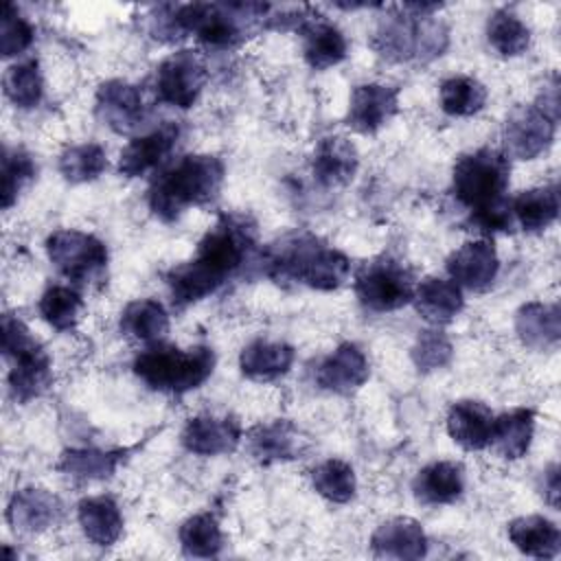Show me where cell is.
<instances>
[{
  "label": "cell",
  "instance_id": "obj_1",
  "mask_svg": "<svg viewBox=\"0 0 561 561\" xmlns=\"http://www.w3.org/2000/svg\"><path fill=\"white\" fill-rule=\"evenodd\" d=\"M254 243L256 224L248 215H221L197 243L195 256L164 274L173 305L184 309L215 294L243 267Z\"/></svg>",
  "mask_w": 561,
  "mask_h": 561
},
{
  "label": "cell",
  "instance_id": "obj_2",
  "mask_svg": "<svg viewBox=\"0 0 561 561\" xmlns=\"http://www.w3.org/2000/svg\"><path fill=\"white\" fill-rule=\"evenodd\" d=\"M511 164L504 151L482 147L456 160L451 171V193L469 210V221L484 234L506 232L513 226L508 188Z\"/></svg>",
  "mask_w": 561,
  "mask_h": 561
},
{
  "label": "cell",
  "instance_id": "obj_3",
  "mask_svg": "<svg viewBox=\"0 0 561 561\" xmlns=\"http://www.w3.org/2000/svg\"><path fill=\"white\" fill-rule=\"evenodd\" d=\"M265 272L276 283L294 280L311 289L333 291L346 283L351 261L320 237L294 232L265 252Z\"/></svg>",
  "mask_w": 561,
  "mask_h": 561
},
{
  "label": "cell",
  "instance_id": "obj_4",
  "mask_svg": "<svg viewBox=\"0 0 561 561\" xmlns=\"http://www.w3.org/2000/svg\"><path fill=\"white\" fill-rule=\"evenodd\" d=\"M224 162L210 153H191L164 169L147 191L149 210L175 221L191 206L210 204L224 184Z\"/></svg>",
  "mask_w": 561,
  "mask_h": 561
},
{
  "label": "cell",
  "instance_id": "obj_5",
  "mask_svg": "<svg viewBox=\"0 0 561 561\" xmlns=\"http://www.w3.org/2000/svg\"><path fill=\"white\" fill-rule=\"evenodd\" d=\"M215 368V353L210 346L180 348L156 342L140 351L134 359L136 377L151 390L167 394H184L199 388Z\"/></svg>",
  "mask_w": 561,
  "mask_h": 561
},
{
  "label": "cell",
  "instance_id": "obj_6",
  "mask_svg": "<svg viewBox=\"0 0 561 561\" xmlns=\"http://www.w3.org/2000/svg\"><path fill=\"white\" fill-rule=\"evenodd\" d=\"M449 44L447 26L432 15H414L399 7L381 18L373 31V50L388 61H430Z\"/></svg>",
  "mask_w": 561,
  "mask_h": 561
},
{
  "label": "cell",
  "instance_id": "obj_7",
  "mask_svg": "<svg viewBox=\"0 0 561 561\" xmlns=\"http://www.w3.org/2000/svg\"><path fill=\"white\" fill-rule=\"evenodd\" d=\"M414 287L412 270L390 254L364 263L353 283L359 302L377 313L397 311L412 302Z\"/></svg>",
  "mask_w": 561,
  "mask_h": 561
},
{
  "label": "cell",
  "instance_id": "obj_8",
  "mask_svg": "<svg viewBox=\"0 0 561 561\" xmlns=\"http://www.w3.org/2000/svg\"><path fill=\"white\" fill-rule=\"evenodd\" d=\"M46 254L59 274L77 285L99 280L107 270L105 243L94 234L75 228H61L48 234Z\"/></svg>",
  "mask_w": 561,
  "mask_h": 561
},
{
  "label": "cell",
  "instance_id": "obj_9",
  "mask_svg": "<svg viewBox=\"0 0 561 561\" xmlns=\"http://www.w3.org/2000/svg\"><path fill=\"white\" fill-rule=\"evenodd\" d=\"M208 79V70L204 59L193 48H182L171 53L156 68L153 90L158 101L188 110L195 105Z\"/></svg>",
  "mask_w": 561,
  "mask_h": 561
},
{
  "label": "cell",
  "instance_id": "obj_10",
  "mask_svg": "<svg viewBox=\"0 0 561 561\" xmlns=\"http://www.w3.org/2000/svg\"><path fill=\"white\" fill-rule=\"evenodd\" d=\"M554 129L557 121L535 103L513 107L502 127L504 156L517 160H535L552 145Z\"/></svg>",
  "mask_w": 561,
  "mask_h": 561
},
{
  "label": "cell",
  "instance_id": "obj_11",
  "mask_svg": "<svg viewBox=\"0 0 561 561\" xmlns=\"http://www.w3.org/2000/svg\"><path fill=\"white\" fill-rule=\"evenodd\" d=\"M96 116L116 134H134L147 121V105L138 85L123 79L103 81L94 99Z\"/></svg>",
  "mask_w": 561,
  "mask_h": 561
},
{
  "label": "cell",
  "instance_id": "obj_12",
  "mask_svg": "<svg viewBox=\"0 0 561 561\" xmlns=\"http://www.w3.org/2000/svg\"><path fill=\"white\" fill-rule=\"evenodd\" d=\"M447 274L458 287H467L471 291H484L497 276L500 259L493 241L476 239L462 243L447 259Z\"/></svg>",
  "mask_w": 561,
  "mask_h": 561
},
{
  "label": "cell",
  "instance_id": "obj_13",
  "mask_svg": "<svg viewBox=\"0 0 561 561\" xmlns=\"http://www.w3.org/2000/svg\"><path fill=\"white\" fill-rule=\"evenodd\" d=\"M399 110V88L388 83L355 85L348 103L346 123L359 134L379 131Z\"/></svg>",
  "mask_w": 561,
  "mask_h": 561
},
{
  "label": "cell",
  "instance_id": "obj_14",
  "mask_svg": "<svg viewBox=\"0 0 561 561\" xmlns=\"http://www.w3.org/2000/svg\"><path fill=\"white\" fill-rule=\"evenodd\" d=\"M61 515V500L39 486L18 489L7 506V522L13 526V530L22 533H44L50 526L59 524Z\"/></svg>",
  "mask_w": 561,
  "mask_h": 561
},
{
  "label": "cell",
  "instance_id": "obj_15",
  "mask_svg": "<svg viewBox=\"0 0 561 561\" xmlns=\"http://www.w3.org/2000/svg\"><path fill=\"white\" fill-rule=\"evenodd\" d=\"M241 443V425L234 416L199 414L186 421L182 430V445L197 456L230 454Z\"/></svg>",
  "mask_w": 561,
  "mask_h": 561
},
{
  "label": "cell",
  "instance_id": "obj_16",
  "mask_svg": "<svg viewBox=\"0 0 561 561\" xmlns=\"http://www.w3.org/2000/svg\"><path fill=\"white\" fill-rule=\"evenodd\" d=\"M370 550L379 559L414 561L427 554V537L416 519L390 517L375 528L370 537Z\"/></svg>",
  "mask_w": 561,
  "mask_h": 561
},
{
  "label": "cell",
  "instance_id": "obj_17",
  "mask_svg": "<svg viewBox=\"0 0 561 561\" xmlns=\"http://www.w3.org/2000/svg\"><path fill=\"white\" fill-rule=\"evenodd\" d=\"M180 138V127L171 121L151 129L149 134L136 136L125 145L118 158V173L125 178H140L156 169L175 147Z\"/></svg>",
  "mask_w": 561,
  "mask_h": 561
},
{
  "label": "cell",
  "instance_id": "obj_18",
  "mask_svg": "<svg viewBox=\"0 0 561 561\" xmlns=\"http://www.w3.org/2000/svg\"><path fill=\"white\" fill-rule=\"evenodd\" d=\"M368 375L370 368L364 351L353 342H344L322 359L316 377L324 390L335 394H351L364 386Z\"/></svg>",
  "mask_w": 561,
  "mask_h": 561
},
{
  "label": "cell",
  "instance_id": "obj_19",
  "mask_svg": "<svg viewBox=\"0 0 561 561\" xmlns=\"http://www.w3.org/2000/svg\"><path fill=\"white\" fill-rule=\"evenodd\" d=\"M248 449L252 458L263 465L294 460L302 454L305 438L294 423L276 419L272 423H261L248 432Z\"/></svg>",
  "mask_w": 561,
  "mask_h": 561
},
{
  "label": "cell",
  "instance_id": "obj_20",
  "mask_svg": "<svg viewBox=\"0 0 561 561\" xmlns=\"http://www.w3.org/2000/svg\"><path fill=\"white\" fill-rule=\"evenodd\" d=\"M412 491L421 504H451L465 491V467L456 460L430 462L414 476Z\"/></svg>",
  "mask_w": 561,
  "mask_h": 561
},
{
  "label": "cell",
  "instance_id": "obj_21",
  "mask_svg": "<svg viewBox=\"0 0 561 561\" xmlns=\"http://www.w3.org/2000/svg\"><path fill=\"white\" fill-rule=\"evenodd\" d=\"M359 156L355 145L344 136H324L313 151L311 171L322 186H342L355 178Z\"/></svg>",
  "mask_w": 561,
  "mask_h": 561
},
{
  "label": "cell",
  "instance_id": "obj_22",
  "mask_svg": "<svg viewBox=\"0 0 561 561\" xmlns=\"http://www.w3.org/2000/svg\"><path fill=\"white\" fill-rule=\"evenodd\" d=\"M515 331L524 346L533 351L557 348L561 340V309L557 302H526L515 313Z\"/></svg>",
  "mask_w": 561,
  "mask_h": 561
},
{
  "label": "cell",
  "instance_id": "obj_23",
  "mask_svg": "<svg viewBox=\"0 0 561 561\" xmlns=\"http://www.w3.org/2000/svg\"><path fill=\"white\" fill-rule=\"evenodd\" d=\"M493 412L482 401L462 399L447 412V432L467 451H480L491 443Z\"/></svg>",
  "mask_w": 561,
  "mask_h": 561
},
{
  "label": "cell",
  "instance_id": "obj_24",
  "mask_svg": "<svg viewBox=\"0 0 561 561\" xmlns=\"http://www.w3.org/2000/svg\"><path fill=\"white\" fill-rule=\"evenodd\" d=\"M296 359L294 346L276 340H252L239 355L241 373L252 381H274L289 373Z\"/></svg>",
  "mask_w": 561,
  "mask_h": 561
},
{
  "label": "cell",
  "instance_id": "obj_25",
  "mask_svg": "<svg viewBox=\"0 0 561 561\" xmlns=\"http://www.w3.org/2000/svg\"><path fill=\"white\" fill-rule=\"evenodd\" d=\"M9 370V390L11 397L20 403H26L39 394H44L53 381V368L48 353L39 346V342L11 359Z\"/></svg>",
  "mask_w": 561,
  "mask_h": 561
},
{
  "label": "cell",
  "instance_id": "obj_26",
  "mask_svg": "<svg viewBox=\"0 0 561 561\" xmlns=\"http://www.w3.org/2000/svg\"><path fill=\"white\" fill-rule=\"evenodd\" d=\"M302 55L313 70H327L346 57L348 44L344 33L320 15H311L300 28Z\"/></svg>",
  "mask_w": 561,
  "mask_h": 561
},
{
  "label": "cell",
  "instance_id": "obj_27",
  "mask_svg": "<svg viewBox=\"0 0 561 561\" xmlns=\"http://www.w3.org/2000/svg\"><path fill=\"white\" fill-rule=\"evenodd\" d=\"M416 311L432 324H447L451 322L465 307L462 289L449 278L427 276L414 287L412 298Z\"/></svg>",
  "mask_w": 561,
  "mask_h": 561
},
{
  "label": "cell",
  "instance_id": "obj_28",
  "mask_svg": "<svg viewBox=\"0 0 561 561\" xmlns=\"http://www.w3.org/2000/svg\"><path fill=\"white\" fill-rule=\"evenodd\" d=\"M77 519L83 535L101 548L114 546L123 535V515L110 495L83 497L77 504Z\"/></svg>",
  "mask_w": 561,
  "mask_h": 561
},
{
  "label": "cell",
  "instance_id": "obj_29",
  "mask_svg": "<svg viewBox=\"0 0 561 561\" xmlns=\"http://www.w3.org/2000/svg\"><path fill=\"white\" fill-rule=\"evenodd\" d=\"M513 546L535 559H554L561 550V533L554 522L543 515L517 517L506 528Z\"/></svg>",
  "mask_w": 561,
  "mask_h": 561
},
{
  "label": "cell",
  "instance_id": "obj_30",
  "mask_svg": "<svg viewBox=\"0 0 561 561\" xmlns=\"http://www.w3.org/2000/svg\"><path fill=\"white\" fill-rule=\"evenodd\" d=\"M533 434H535V410L515 408L493 419L489 445H493V449L502 458L517 460L528 451Z\"/></svg>",
  "mask_w": 561,
  "mask_h": 561
},
{
  "label": "cell",
  "instance_id": "obj_31",
  "mask_svg": "<svg viewBox=\"0 0 561 561\" xmlns=\"http://www.w3.org/2000/svg\"><path fill=\"white\" fill-rule=\"evenodd\" d=\"M127 449H66L57 462V471L75 480H105L125 460Z\"/></svg>",
  "mask_w": 561,
  "mask_h": 561
},
{
  "label": "cell",
  "instance_id": "obj_32",
  "mask_svg": "<svg viewBox=\"0 0 561 561\" xmlns=\"http://www.w3.org/2000/svg\"><path fill=\"white\" fill-rule=\"evenodd\" d=\"M511 213L526 232L546 230L559 217V188L548 184L522 191L511 202Z\"/></svg>",
  "mask_w": 561,
  "mask_h": 561
},
{
  "label": "cell",
  "instance_id": "obj_33",
  "mask_svg": "<svg viewBox=\"0 0 561 561\" xmlns=\"http://www.w3.org/2000/svg\"><path fill=\"white\" fill-rule=\"evenodd\" d=\"M121 331L138 342L156 344L169 331V313L153 298L131 300L121 313Z\"/></svg>",
  "mask_w": 561,
  "mask_h": 561
},
{
  "label": "cell",
  "instance_id": "obj_34",
  "mask_svg": "<svg viewBox=\"0 0 561 561\" xmlns=\"http://www.w3.org/2000/svg\"><path fill=\"white\" fill-rule=\"evenodd\" d=\"M313 489L333 504H346L355 497L357 480L348 462L340 458H327L311 469Z\"/></svg>",
  "mask_w": 561,
  "mask_h": 561
},
{
  "label": "cell",
  "instance_id": "obj_35",
  "mask_svg": "<svg viewBox=\"0 0 561 561\" xmlns=\"http://www.w3.org/2000/svg\"><path fill=\"white\" fill-rule=\"evenodd\" d=\"M180 546L186 557H199L210 559L217 557L224 546V535L219 528V522L210 513H197L188 517L180 526Z\"/></svg>",
  "mask_w": 561,
  "mask_h": 561
},
{
  "label": "cell",
  "instance_id": "obj_36",
  "mask_svg": "<svg viewBox=\"0 0 561 561\" xmlns=\"http://www.w3.org/2000/svg\"><path fill=\"white\" fill-rule=\"evenodd\" d=\"M440 107L449 116H473L486 103V88L467 75L449 77L440 83L438 90Z\"/></svg>",
  "mask_w": 561,
  "mask_h": 561
},
{
  "label": "cell",
  "instance_id": "obj_37",
  "mask_svg": "<svg viewBox=\"0 0 561 561\" xmlns=\"http://www.w3.org/2000/svg\"><path fill=\"white\" fill-rule=\"evenodd\" d=\"M486 39L497 55L517 57L530 44V28L513 11L500 9L489 15Z\"/></svg>",
  "mask_w": 561,
  "mask_h": 561
},
{
  "label": "cell",
  "instance_id": "obj_38",
  "mask_svg": "<svg viewBox=\"0 0 561 561\" xmlns=\"http://www.w3.org/2000/svg\"><path fill=\"white\" fill-rule=\"evenodd\" d=\"M107 169L105 149L96 142L72 145L59 156V173L70 184H83L96 180Z\"/></svg>",
  "mask_w": 561,
  "mask_h": 561
},
{
  "label": "cell",
  "instance_id": "obj_39",
  "mask_svg": "<svg viewBox=\"0 0 561 561\" xmlns=\"http://www.w3.org/2000/svg\"><path fill=\"white\" fill-rule=\"evenodd\" d=\"M2 85H4L7 99L13 105H18L22 110L35 107L44 94V81H42L37 59H28V61L9 66L2 77Z\"/></svg>",
  "mask_w": 561,
  "mask_h": 561
},
{
  "label": "cell",
  "instance_id": "obj_40",
  "mask_svg": "<svg viewBox=\"0 0 561 561\" xmlns=\"http://www.w3.org/2000/svg\"><path fill=\"white\" fill-rule=\"evenodd\" d=\"M37 309H39V316L53 329L70 331L79 322V313L83 309V298L72 287L53 285L42 294Z\"/></svg>",
  "mask_w": 561,
  "mask_h": 561
},
{
  "label": "cell",
  "instance_id": "obj_41",
  "mask_svg": "<svg viewBox=\"0 0 561 561\" xmlns=\"http://www.w3.org/2000/svg\"><path fill=\"white\" fill-rule=\"evenodd\" d=\"M35 173H37V167L31 153H26L20 147L4 149L2 153V208L4 210L18 202L20 193L24 191V186H28Z\"/></svg>",
  "mask_w": 561,
  "mask_h": 561
},
{
  "label": "cell",
  "instance_id": "obj_42",
  "mask_svg": "<svg viewBox=\"0 0 561 561\" xmlns=\"http://www.w3.org/2000/svg\"><path fill=\"white\" fill-rule=\"evenodd\" d=\"M412 362L421 373H432L445 368L451 362L454 346L449 337L438 329H425L419 333L412 351Z\"/></svg>",
  "mask_w": 561,
  "mask_h": 561
},
{
  "label": "cell",
  "instance_id": "obj_43",
  "mask_svg": "<svg viewBox=\"0 0 561 561\" xmlns=\"http://www.w3.org/2000/svg\"><path fill=\"white\" fill-rule=\"evenodd\" d=\"M35 31L28 24L26 18H22V13L7 2L2 7V24H0V53L2 57H13L24 53L31 44H33Z\"/></svg>",
  "mask_w": 561,
  "mask_h": 561
},
{
  "label": "cell",
  "instance_id": "obj_44",
  "mask_svg": "<svg viewBox=\"0 0 561 561\" xmlns=\"http://www.w3.org/2000/svg\"><path fill=\"white\" fill-rule=\"evenodd\" d=\"M37 340L31 335L28 327L13 313L2 316V353L7 359H13L22 351L35 346Z\"/></svg>",
  "mask_w": 561,
  "mask_h": 561
},
{
  "label": "cell",
  "instance_id": "obj_45",
  "mask_svg": "<svg viewBox=\"0 0 561 561\" xmlns=\"http://www.w3.org/2000/svg\"><path fill=\"white\" fill-rule=\"evenodd\" d=\"M541 493L546 497V502L552 508H559V467L550 465L548 469H543V478H541Z\"/></svg>",
  "mask_w": 561,
  "mask_h": 561
}]
</instances>
